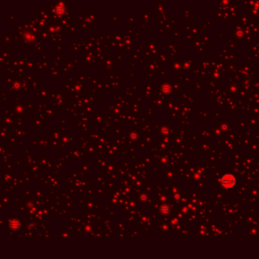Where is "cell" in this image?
Listing matches in <instances>:
<instances>
[{
	"label": "cell",
	"mask_w": 259,
	"mask_h": 259,
	"mask_svg": "<svg viewBox=\"0 0 259 259\" xmlns=\"http://www.w3.org/2000/svg\"><path fill=\"white\" fill-rule=\"evenodd\" d=\"M236 178L234 175L231 173H226L220 178V182L221 186L226 189H233L236 184Z\"/></svg>",
	"instance_id": "1"
},
{
	"label": "cell",
	"mask_w": 259,
	"mask_h": 259,
	"mask_svg": "<svg viewBox=\"0 0 259 259\" xmlns=\"http://www.w3.org/2000/svg\"><path fill=\"white\" fill-rule=\"evenodd\" d=\"M20 226H21L20 222L18 220H13L12 221H11V223H10V227L12 229H17V228H19Z\"/></svg>",
	"instance_id": "2"
}]
</instances>
